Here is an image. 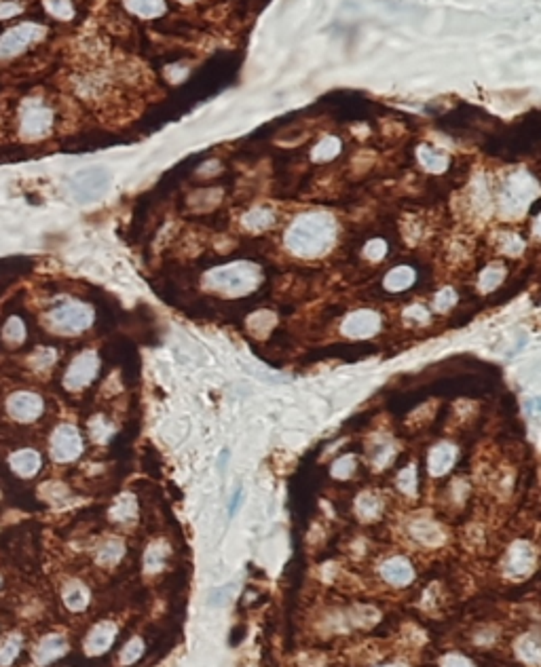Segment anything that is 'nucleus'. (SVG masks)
<instances>
[{
  "label": "nucleus",
  "instance_id": "1",
  "mask_svg": "<svg viewBox=\"0 0 541 667\" xmlns=\"http://www.w3.org/2000/svg\"><path fill=\"white\" fill-rule=\"evenodd\" d=\"M336 237V224L326 214L300 216L286 233V245L305 258L320 256L330 249Z\"/></svg>",
  "mask_w": 541,
  "mask_h": 667
},
{
  "label": "nucleus",
  "instance_id": "2",
  "mask_svg": "<svg viewBox=\"0 0 541 667\" xmlns=\"http://www.w3.org/2000/svg\"><path fill=\"white\" fill-rule=\"evenodd\" d=\"M258 269L252 264H229L208 275V283L226 294H245L258 283Z\"/></svg>",
  "mask_w": 541,
  "mask_h": 667
},
{
  "label": "nucleus",
  "instance_id": "3",
  "mask_svg": "<svg viewBox=\"0 0 541 667\" xmlns=\"http://www.w3.org/2000/svg\"><path fill=\"white\" fill-rule=\"evenodd\" d=\"M110 182L112 178L104 167H87L72 176L70 190L78 203H93L108 192Z\"/></svg>",
  "mask_w": 541,
  "mask_h": 667
},
{
  "label": "nucleus",
  "instance_id": "4",
  "mask_svg": "<svg viewBox=\"0 0 541 667\" xmlns=\"http://www.w3.org/2000/svg\"><path fill=\"white\" fill-rule=\"evenodd\" d=\"M91 308L78 302H66L51 313V324L62 332H82L91 326Z\"/></svg>",
  "mask_w": 541,
  "mask_h": 667
},
{
  "label": "nucleus",
  "instance_id": "5",
  "mask_svg": "<svg viewBox=\"0 0 541 667\" xmlns=\"http://www.w3.org/2000/svg\"><path fill=\"white\" fill-rule=\"evenodd\" d=\"M82 452V440L76 427L60 425L51 438V456L60 462H70Z\"/></svg>",
  "mask_w": 541,
  "mask_h": 667
},
{
  "label": "nucleus",
  "instance_id": "6",
  "mask_svg": "<svg viewBox=\"0 0 541 667\" xmlns=\"http://www.w3.org/2000/svg\"><path fill=\"white\" fill-rule=\"evenodd\" d=\"M43 34H45V27L34 23H23L13 27V30L0 36V57H11L21 53L27 45L43 38Z\"/></svg>",
  "mask_w": 541,
  "mask_h": 667
},
{
  "label": "nucleus",
  "instance_id": "7",
  "mask_svg": "<svg viewBox=\"0 0 541 667\" xmlns=\"http://www.w3.org/2000/svg\"><path fill=\"white\" fill-rule=\"evenodd\" d=\"M45 410V403L36 393L30 391H17L7 401V412L11 418L19 422H34Z\"/></svg>",
  "mask_w": 541,
  "mask_h": 667
},
{
  "label": "nucleus",
  "instance_id": "8",
  "mask_svg": "<svg viewBox=\"0 0 541 667\" xmlns=\"http://www.w3.org/2000/svg\"><path fill=\"white\" fill-rule=\"evenodd\" d=\"M98 374V355L93 351H87V353H80L68 368L66 376H64V385L68 389H82V387H87L91 381H93V376Z\"/></svg>",
  "mask_w": 541,
  "mask_h": 667
},
{
  "label": "nucleus",
  "instance_id": "9",
  "mask_svg": "<svg viewBox=\"0 0 541 667\" xmlns=\"http://www.w3.org/2000/svg\"><path fill=\"white\" fill-rule=\"evenodd\" d=\"M535 192H537V186L529 176H525V173L514 176L505 186V194H503L505 210H509V212L525 210L531 203V199L535 196Z\"/></svg>",
  "mask_w": 541,
  "mask_h": 667
},
{
  "label": "nucleus",
  "instance_id": "10",
  "mask_svg": "<svg viewBox=\"0 0 541 667\" xmlns=\"http://www.w3.org/2000/svg\"><path fill=\"white\" fill-rule=\"evenodd\" d=\"M53 123V114L49 108L41 104H27L23 110V119H21V133L27 139H36L49 133Z\"/></svg>",
  "mask_w": 541,
  "mask_h": 667
},
{
  "label": "nucleus",
  "instance_id": "11",
  "mask_svg": "<svg viewBox=\"0 0 541 667\" xmlns=\"http://www.w3.org/2000/svg\"><path fill=\"white\" fill-rule=\"evenodd\" d=\"M535 568V551L529 543H514L511 549L507 551V558H505V572L511 578H522L527 574H531V570Z\"/></svg>",
  "mask_w": 541,
  "mask_h": 667
},
{
  "label": "nucleus",
  "instance_id": "12",
  "mask_svg": "<svg viewBox=\"0 0 541 667\" xmlns=\"http://www.w3.org/2000/svg\"><path fill=\"white\" fill-rule=\"evenodd\" d=\"M381 328V319L377 313L373 310H357L353 315H349L343 324V334L351 336V338H368L377 334Z\"/></svg>",
  "mask_w": 541,
  "mask_h": 667
},
{
  "label": "nucleus",
  "instance_id": "13",
  "mask_svg": "<svg viewBox=\"0 0 541 667\" xmlns=\"http://www.w3.org/2000/svg\"><path fill=\"white\" fill-rule=\"evenodd\" d=\"M381 574H383V578H385L389 585H395V587L408 585L412 578H415V570H412L410 562L404 560V558H391V560H387L381 566Z\"/></svg>",
  "mask_w": 541,
  "mask_h": 667
},
{
  "label": "nucleus",
  "instance_id": "14",
  "mask_svg": "<svg viewBox=\"0 0 541 667\" xmlns=\"http://www.w3.org/2000/svg\"><path fill=\"white\" fill-rule=\"evenodd\" d=\"M115 635H117L115 623L104 621V623L96 625L93 631L89 633L87 642H85V651H87V655H102V653H106L110 648L112 640H115Z\"/></svg>",
  "mask_w": 541,
  "mask_h": 667
},
{
  "label": "nucleus",
  "instance_id": "15",
  "mask_svg": "<svg viewBox=\"0 0 541 667\" xmlns=\"http://www.w3.org/2000/svg\"><path fill=\"white\" fill-rule=\"evenodd\" d=\"M9 462H11V467H13V471L17 475H21V477H32L41 469V454L36 450H32V448L17 450L15 454H11Z\"/></svg>",
  "mask_w": 541,
  "mask_h": 667
},
{
  "label": "nucleus",
  "instance_id": "16",
  "mask_svg": "<svg viewBox=\"0 0 541 667\" xmlns=\"http://www.w3.org/2000/svg\"><path fill=\"white\" fill-rule=\"evenodd\" d=\"M66 653V640L62 635H47L45 640L38 644L34 659L38 665H47L51 661H55L58 657H62Z\"/></svg>",
  "mask_w": 541,
  "mask_h": 667
},
{
  "label": "nucleus",
  "instance_id": "17",
  "mask_svg": "<svg viewBox=\"0 0 541 667\" xmlns=\"http://www.w3.org/2000/svg\"><path fill=\"white\" fill-rule=\"evenodd\" d=\"M454 458H457V452H454V448L450 444H440L432 450L430 454V471L434 475H444L450 467H452V462Z\"/></svg>",
  "mask_w": 541,
  "mask_h": 667
},
{
  "label": "nucleus",
  "instance_id": "18",
  "mask_svg": "<svg viewBox=\"0 0 541 667\" xmlns=\"http://www.w3.org/2000/svg\"><path fill=\"white\" fill-rule=\"evenodd\" d=\"M516 653L518 657L529 663L531 667L539 665V659H541V646H539V637L537 633H527L522 635L520 640L516 642Z\"/></svg>",
  "mask_w": 541,
  "mask_h": 667
},
{
  "label": "nucleus",
  "instance_id": "19",
  "mask_svg": "<svg viewBox=\"0 0 541 667\" xmlns=\"http://www.w3.org/2000/svg\"><path fill=\"white\" fill-rule=\"evenodd\" d=\"M410 534L423 545H438L442 541L440 528L436 524H432V521H427V519L415 521V524L410 526Z\"/></svg>",
  "mask_w": 541,
  "mask_h": 667
},
{
  "label": "nucleus",
  "instance_id": "20",
  "mask_svg": "<svg viewBox=\"0 0 541 667\" xmlns=\"http://www.w3.org/2000/svg\"><path fill=\"white\" fill-rule=\"evenodd\" d=\"M415 281V271L408 269V267H397L393 271L387 273L385 277V289H389V292H402V289L410 287Z\"/></svg>",
  "mask_w": 541,
  "mask_h": 667
},
{
  "label": "nucleus",
  "instance_id": "21",
  "mask_svg": "<svg viewBox=\"0 0 541 667\" xmlns=\"http://www.w3.org/2000/svg\"><path fill=\"white\" fill-rule=\"evenodd\" d=\"M419 161H421V165H423L427 171H434V173L444 171V169H446V165H448L446 155H444V152H440V150H436V148H432V146H421V148H419Z\"/></svg>",
  "mask_w": 541,
  "mask_h": 667
},
{
  "label": "nucleus",
  "instance_id": "22",
  "mask_svg": "<svg viewBox=\"0 0 541 667\" xmlns=\"http://www.w3.org/2000/svg\"><path fill=\"white\" fill-rule=\"evenodd\" d=\"M125 5L140 17H157L165 11L163 0H125Z\"/></svg>",
  "mask_w": 541,
  "mask_h": 667
},
{
  "label": "nucleus",
  "instance_id": "23",
  "mask_svg": "<svg viewBox=\"0 0 541 667\" xmlns=\"http://www.w3.org/2000/svg\"><path fill=\"white\" fill-rule=\"evenodd\" d=\"M64 602L70 611H82V608L89 604V591L80 583H70L64 591Z\"/></svg>",
  "mask_w": 541,
  "mask_h": 667
},
{
  "label": "nucleus",
  "instance_id": "24",
  "mask_svg": "<svg viewBox=\"0 0 541 667\" xmlns=\"http://www.w3.org/2000/svg\"><path fill=\"white\" fill-rule=\"evenodd\" d=\"M123 554H125V547H123L121 541H108L98 551V562L102 566H112V564H117L123 558Z\"/></svg>",
  "mask_w": 541,
  "mask_h": 667
},
{
  "label": "nucleus",
  "instance_id": "25",
  "mask_svg": "<svg viewBox=\"0 0 541 667\" xmlns=\"http://www.w3.org/2000/svg\"><path fill=\"white\" fill-rule=\"evenodd\" d=\"M21 651V635H9L7 640L0 644V667L11 665Z\"/></svg>",
  "mask_w": 541,
  "mask_h": 667
},
{
  "label": "nucleus",
  "instance_id": "26",
  "mask_svg": "<svg viewBox=\"0 0 541 667\" xmlns=\"http://www.w3.org/2000/svg\"><path fill=\"white\" fill-rule=\"evenodd\" d=\"M273 212L265 210V207H258V210H254L250 212L245 218H243V224L252 230H265L273 224Z\"/></svg>",
  "mask_w": 541,
  "mask_h": 667
},
{
  "label": "nucleus",
  "instance_id": "27",
  "mask_svg": "<svg viewBox=\"0 0 541 667\" xmlns=\"http://www.w3.org/2000/svg\"><path fill=\"white\" fill-rule=\"evenodd\" d=\"M338 152H340V142L336 137H326V139H322L318 144L316 150H313V159H316V161H330Z\"/></svg>",
  "mask_w": 541,
  "mask_h": 667
},
{
  "label": "nucleus",
  "instance_id": "28",
  "mask_svg": "<svg viewBox=\"0 0 541 667\" xmlns=\"http://www.w3.org/2000/svg\"><path fill=\"white\" fill-rule=\"evenodd\" d=\"M135 501H133V497H129V495H125V497H121L119 501H117V505L115 507H112V517H115L117 521H129V519H133L135 517Z\"/></svg>",
  "mask_w": 541,
  "mask_h": 667
},
{
  "label": "nucleus",
  "instance_id": "29",
  "mask_svg": "<svg viewBox=\"0 0 541 667\" xmlns=\"http://www.w3.org/2000/svg\"><path fill=\"white\" fill-rule=\"evenodd\" d=\"M355 509H357L360 517H364V519H373V517H377V515H379V511H381V503H379V499H377V497H373V495H364V497H360V499H357Z\"/></svg>",
  "mask_w": 541,
  "mask_h": 667
},
{
  "label": "nucleus",
  "instance_id": "30",
  "mask_svg": "<svg viewBox=\"0 0 541 667\" xmlns=\"http://www.w3.org/2000/svg\"><path fill=\"white\" fill-rule=\"evenodd\" d=\"M3 336L7 342L11 344H19L23 338H25V326L19 317H11L9 321L5 324V330H3Z\"/></svg>",
  "mask_w": 541,
  "mask_h": 667
},
{
  "label": "nucleus",
  "instance_id": "31",
  "mask_svg": "<svg viewBox=\"0 0 541 667\" xmlns=\"http://www.w3.org/2000/svg\"><path fill=\"white\" fill-rule=\"evenodd\" d=\"M503 277H505V271L501 267H491V269H487L482 273L480 287L484 289V292H489V289H495L503 281Z\"/></svg>",
  "mask_w": 541,
  "mask_h": 667
},
{
  "label": "nucleus",
  "instance_id": "32",
  "mask_svg": "<svg viewBox=\"0 0 541 667\" xmlns=\"http://www.w3.org/2000/svg\"><path fill=\"white\" fill-rule=\"evenodd\" d=\"M142 653H144V644H142L140 637H133V640H129L127 646L121 653V663L123 665H131V663H135L142 657Z\"/></svg>",
  "mask_w": 541,
  "mask_h": 667
},
{
  "label": "nucleus",
  "instance_id": "33",
  "mask_svg": "<svg viewBox=\"0 0 541 667\" xmlns=\"http://www.w3.org/2000/svg\"><path fill=\"white\" fill-rule=\"evenodd\" d=\"M397 486H400L402 492H406L408 497L417 495V471L412 467L404 469L400 475H397Z\"/></svg>",
  "mask_w": 541,
  "mask_h": 667
},
{
  "label": "nucleus",
  "instance_id": "34",
  "mask_svg": "<svg viewBox=\"0 0 541 667\" xmlns=\"http://www.w3.org/2000/svg\"><path fill=\"white\" fill-rule=\"evenodd\" d=\"M165 556H167V549L163 547V543H157L148 549V554H146V568L148 570H159L165 562Z\"/></svg>",
  "mask_w": 541,
  "mask_h": 667
},
{
  "label": "nucleus",
  "instance_id": "35",
  "mask_svg": "<svg viewBox=\"0 0 541 667\" xmlns=\"http://www.w3.org/2000/svg\"><path fill=\"white\" fill-rule=\"evenodd\" d=\"M47 11L55 17H60V19H70L74 15L72 11V5L68 3V0H47Z\"/></svg>",
  "mask_w": 541,
  "mask_h": 667
},
{
  "label": "nucleus",
  "instance_id": "36",
  "mask_svg": "<svg viewBox=\"0 0 541 667\" xmlns=\"http://www.w3.org/2000/svg\"><path fill=\"white\" fill-rule=\"evenodd\" d=\"M387 253V245L383 239H375V241H370L366 247H364V256L368 260H381L383 256Z\"/></svg>",
  "mask_w": 541,
  "mask_h": 667
},
{
  "label": "nucleus",
  "instance_id": "37",
  "mask_svg": "<svg viewBox=\"0 0 541 667\" xmlns=\"http://www.w3.org/2000/svg\"><path fill=\"white\" fill-rule=\"evenodd\" d=\"M353 467H355V460H353L351 456H345V458H340V460L336 462L334 469H332V473H334L336 477H340V479H345V477H349V475H351Z\"/></svg>",
  "mask_w": 541,
  "mask_h": 667
},
{
  "label": "nucleus",
  "instance_id": "38",
  "mask_svg": "<svg viewBox=\"0 0 541 667\" xmlns=\"http://www.w3.org/2000/svg\"><path fill=\"white\" fill-rule=\"evenodd\" d=\"M30 361H32L34 368H47V365H51L55 361V353H53V349H41Z\"/></svg>",
  "mask_w": 541,
  "mask_h": 667
},
{
  "label": "nucleus",
  "instance_id": "39",
  "mask_svg": "<svg viewBox=\"0 0 541 667\" xmlns=\"http://www.w3.org/2000/svg\"><path fill=\"white\" fill-rule=\"evenodd\" d=\"M454 300H457V294H454L452 292V289H442V292L438 294V298H436V306L440 308V310H448L452 304H454Z\"/></svg>",
  "mask_w": 541,
  "mask_h": 667
},
{
  "label": "nucleus",
  "instance_id": "40",
  "mask_svg": "<svg viewBox=\"0 0 541 667\" xmlns=\"http://www.w3.org/2000/svg\"><path fill=\"white\" fill-rule=\"evenodd\" d=\"M440 667H474V663L470 659H465L463 655H446L442 659V665Z\"/></svg>",
  "mask_w": 541,
  "mask_h": 667
},
{
  "label": "nucleus",
  "instance_id": "41",
  "mask_svg": "<svg viewBox=\"0 0 541 667\" xmlns=\"http://www.w3.org/2000/svg\"><path fill=\"white\" fill-rule=\"evenodd\" d=\"M404 317H406V321L423 324V321H425V317H427V310H425L423 306H410V308L404 313Z\"/></svg>",
  "mask_w": 541,
  "mask_h": 667
},
{
  "label": "nucleus",
  "instance_id": "42",
  "mask_svg": "<svg viewBox=\"0 0 541 667\" xmlns=\"http://www.w3.org/2000/svg\"><path fill=\"white\" fill-rule=\"evenodd\" d=\"M505 251H509V253H518L520 249H522V241H520V237H516V235H507L505 237Z\"/></svg>",
  "mask_w": 541,
  "mask_h": 667
},
{
  "label": "nucleus",
  "instance_id": "43",
  "mask_svg": "<svg viewBox=\"0 0 541 667\" xmlns=\"http://www.w3.org/2000/svg\"><path fill=\"white\" fill-rule=\"evenodd\" d=\"M17 13H19V7L15 3H0V19L17 15Z\"/></svg>",
  "mask_w": 541,
  "mask_h": 667
},
{
  "label": "nucleus",
  "instance_id": "44",
  "mask_svg": "<svg viewBox=\"0 0 541 667\" xmlns=\"http://www.w3.org/2000/svg\"><path fill=\"white\" fill-rule=\"evenodd\" d=\"M379 667H408L406 663H387V665H379Z\"/></svg>",
  "mask_w": 541,
  "mask_h": 667
},
{
  "label": "nucleus",
  "instance_id": "45",
  "mask_svg": "<svg viewBox=\"0 0 541 667\" xmlns=\"http://www.w3.org/2000/svg\"><path fill=\"white\" fill-rule=\"evenodd\" d=\"M180 3H192V0H180Z\"/></svg>",
  "mask_w": 541,
  "mask_h": 667
}]
</instances>
